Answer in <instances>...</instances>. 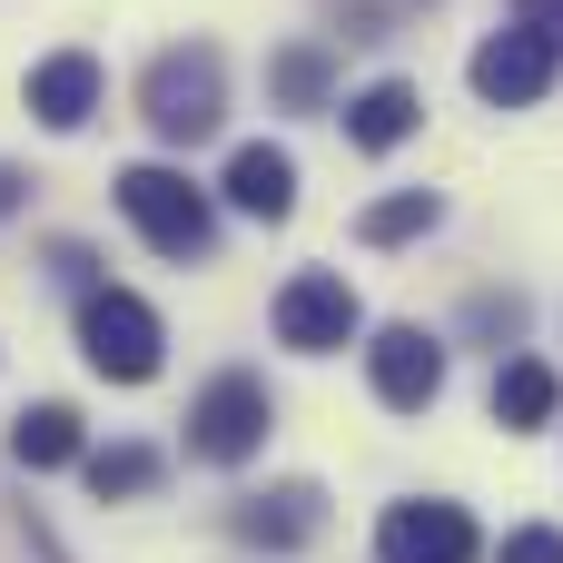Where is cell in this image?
Returning a JSON list of instances; mask_svg holds the SVG:
<instances>
[{
    "label": "cell",
    "mask_w": 563,
    "mask_h": 563,
    "mask_svg": "<svg viewBox=\"0 0 563 563\" xmlns=\"http://www.w3.org/2000/svg\"><path fill=\"white\" fill-rule=\"evenodd\" d=\"M495 563H563V534L554 525H525V534H505V554Z\"/></svg>",
    "instance_id": "18"
},
{
    "label": "cell",
    "mask_w": 563,
    "mask_h": 563,
    "mask_svg": "<svg viewBox=\"0 0 563 563\" xmlns=\"http://www.w3.org/2000/svg\"><path fill=\"white\" fill-rule=\"evenodd\" d=\"M228 208H247V218H287L297 208V158L287 148H267V139H247L238 158H228Z\"/></svg>",
    "instance_id": "11"
},
{
    "label": "cell",
    "mask_w": 563,
    "mask_h": 563,
    "mask_svg": "<svg viewBox=\"0 0 563 563\" xmlns=\"http://www.w3.org/2000/svg\"><path fill=\"white\" fill-rule=\"evenodd\" d=\"M10 455H20L30 475H49V465H79L89 445H79V416H69V406H20V426H10Z\"/></svg>",
    "instance_id": "14"
},
{
    "label": "cell",
    "mask_w": 563,
    "mask_h": 563,
    "mask_svg": "<svg viewBox=\"0 0 563 563\" xmlns=\"http://www.w3.org/2000/svg\"><path fill=\"white\" fill-rule=\"evenodd\" d=\"M267 426H277L267 386H257L247 366H228V376H208L198 406H188V455H198V465H247V455L267 445Z\"/></svg>",
    "instance_id": "4"
},
{
    "label": "cell",
    "mask_w": 563,
    "mask_h": 563,
    "mask_svg": "<svg viewBox=\"0 0 563 563\" xmlns=\"http://www.w3.org/2000/svg\"><path fill=\"white\" fill-rule=\"evenodd\" d=\"M20 208H30V178H20V168L0 158V218H20Z\"/></svg>",
    "instance_id": "20"
},
{
    "label": "cell",
    "mask_w": 563,
    "mask_h": 563,
    "mask_svg": "<svg viewBox=\"0 0 563 563\" xmlns=\"http://www.w3.org/2000/svg\"><path fill=\"white\" fill-rule=\"evenodd\" d=\"M267 79H277V99H287V109H327V49H317V40L277 49V59H267Z\"/></svg>",
    "instance_id": "17"
},
{
    "label": "cell",
    "mask_w": 563,
    "mask_h": 563,
    "mask_svg": "<svg viewBox=\"0 0 563 563\" xmlns=\"http://www.w3.org/2000/svg\"><path fill=\"white\" fill-rule=\"evenodd\" d=\"M563 416V376L544 356H515V366H495V426H515V435H534V426H554Z\"/></svg>",
    "instance_id": "13"
},
{
    "label": "cell",
    "mask_w": 563,
    "mask_h": 563,
    "mask_svg": "<svg viewBox=\"0 0 563 563\" xmlns=\"http://www.w3.org/2000/svg\"><path fill=\"white\" fill-rule=\"evenodd\" d=\"M79 356H89L109 386H148L158 356H168V327H158L148 297H129V287H89V297H79Z\"/></svg>",
    "instance_id": "2"
},
{
    "label": "cell",
    "mask_w": 563,
    "mask_h": 563,
    "mask_svg": "<svg viewBox=\"0 0 563 563\" xmlns=\"http://www.w3.org/2000/svg\"><path fill=\"white\" fill-rule=\"evenodd\" d=\"M89 109H99V59L89 49H49L30 69V119L69 139V129H89Z\"/></svg>",
    "instance_id": "9"
},
{
    "label": "cell",
    "mask_w": 563,
    "mask_h": 563,
    "mask_svg": "<svg viewBox=\"0 0 563 563\" xmlns=\"http://www.w3.org/2000/svg\"><path fill=\"white\" fill-rule=\"evenodd\" d=\"M515 20H525V30H544V40L563 49V0H515Z\"/></svg>",
    "instance_id": "19"
},
{
    "label": "cell",
    "mask_w": 563,
    "mask_h": 563,
    "mask_svg": "<svg viewBox=\"0 0 563 563\" xmlns=\"http://www.w3.org/2000/svg\"><path fill=\"white\" fill-rule=\"evenodd\" d=\"M475 515L465 505H386L376 525V563H475Z\"/></svg>",
    "instance_id": "8"
},
{
    "label": "cell",
    "mask_w": 563,
    "mask_h": 563,
    "mask_svg": "<svg viewBox=\"0 0 563 563\" xmlns=\"http://www.w3.org/2000/svg\"><path fill=\"white\" fill-rule=\"evenodd\" d=\"M139 109H148V129H158L168 148H198V139L228 119V59H218L208 40L158 49V59H148V79H139Z\"/></svg>",
    "instance_id": "1"
},
{
    "label": "cell",
    "mask_w": 563,
    "mask_h": 563,
    "mask_svg": "<svg viewBox=\"0 0 563 563\" xmlns=\"http://www.w3.org/2000/svg\"><path fill=\"white\" fill-rule=\"evenodd\" d=\"M554 59H563L554 40L515 20V30H495V40L475 49V69H465V79H475V99H485V109H534V99L554 89Z\"/></svg>",
    "instance_id": "6"
},
{
    "label": "cell",
    "mask_w": 563,
    "mask_h": 563,
    "mask_svg": "<svg viewBox=\"0 0 563 563\" xmlns=\"http://www.w3.org/2000/svg\"><path fill=\"white\" fill-rule=\"evenodd\" d=\"M416 129H426V89H416V79H376V89L346 99V148H366V158L406 148Z\"/></svg>",
    "instance_id": "10"
},
{
    "label": "cell",
    "mask_w": 563,
    "mask_h": 563,
    "mask_svg": "<svg viewBox=\"0 0 563 563\" xmlns=\"http://www.w3.org/2000/svg\"><path fill=\"white\" fill-rule=\"evenodd\" d=\"M445 208H435V188H396V198H376L366 218H356V238L366 247H406V238H426Z\"/></svg>",
    "instance_id": "15"
},
{
    "label": "cell",
    "mask_w": 563,
    "mask_h": 563,
    "mask_svg": "<svg viewBox=\"0 0 563 563\" xmlns=\"http://www.w3.org/2000/svg\"><path fill=\"white\" fill-rule=\"evenodd\" d=\"M79 475H89L99 505H129V495L158 485V455H148V445H99V455H79Z\"/></svg>",
    "instance_id": "16"
},
{
    "label": "cell",
    "mask_w": 563,
    "mask_h": 563,
    "mask_svg": "<svg viewBox=\"0 0 563 563\" xmlns=\"http://www.w3.org/2000/svg\"><path fill=\"white\" fill-rule=\"evenodd\" d=\"M119 218L158 247V257H208L218 247V218H208V198L178 178V168H158V158H139V168H119Z\"/></svg>",
    "instance_id": "3"
},
{
    "label": "cell",
    "mask_w": 563,
    "mask_h": 563,
    "mask_svg": "<svg viewBox=\"0 0 563 563\" xmlns=\"http://www.w3.org/2000/svg\"><path fill=\"white\" fill-rule=\"evenodd\" d=\"M366 376H376V406L426 416V406L445 396V346H435L426 327H386V336L366 346Z\"/></svg>",
    "instance_id": "7"
},
{
    "label": "cell",
    "mask_w": 563,
    "mask_h": 563,
    "mask_svg": "<svg viewBox=\"0 0 563 563\" xmlns=\"http://www.w3.org/2000/svg\"><path fill=\"white\" fill-rule=\"evenodd\" d=\"M317 525H327V495H317V485H277V495H247V505H238V534H247V544H277V554L307 544Z\"/></svg>",
    "instance_id": "12"
},
{
    "label": "cell",
    "mask_w": 563,
    "mask_h": 563,
    "mask_svg": "<svg viewBox=\"0 0 563 563\" xmlns=\"http://www.w3.org/2000/svg\"><path fill=\"white\" fill-rule=\"evenodd\" d=\"M356 327H366V307H356V287H346L336 267H297V277L277 287V346L336 356V346H356Z\"/></svg>",
    "instance_id": "5"
}]
</instances>
